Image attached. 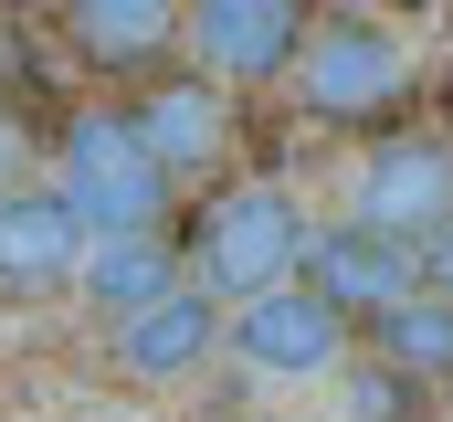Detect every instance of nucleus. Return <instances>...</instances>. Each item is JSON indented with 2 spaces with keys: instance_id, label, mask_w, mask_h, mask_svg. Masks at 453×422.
Masks as SVG:
<instances>
[{
  "instance_id": "6e6552de",
  "label": "nucleus",
  "mask_w": 453,
  "mask_h": 422,
  "mask_svg": "<svg viewBox=\"0 0 453 422\" xmlns=\"http://www.w3.org/2000/svg\"><path fill=\"white\" fill-rule=\"evenodd\" d=\"M85 254H96V232H85V211L64 201L53 180L32 191H0V296H64L74 275H85Z\"/></svg>"
},
{
  "instance_id": "9b49d317",
  "label": "nucleus",
  "mask_w": 453,
  "mask_h": 422,
  "mask_svg": "<svg viewBox=\"0 0 453 422\" xmlns=\"http://www.w3.org/2000/svg\"><path fill=\"white\" fill-rule=\"evenodd\" d=\"M53 21H64L74 64H96V74H169L190 0H64Z\"/></svg>"
},
{
  "instance_id": "39448f33",
  "label": "nucleus",
  "mask_w": 453,
  "mask_h": 422,
  "mask_svg": "<svg viewBox=\"0 0 453 422\" xmlns=\"http://www.w3.org/2000/svg\"><path fill=\"white\" fill-rule=\"evenodd\" d=\"M232 359H242L253 380H338V370H358V316H338L306 275H296V285L232 307Z\"/></svg>"
},
{
  "instance_id": "f03ea898",
  "label": "nucleus",
  "mask_w": 453,
  "mask_h": 422,
  "mask_svg": "<svg viewBox=\"0 0 453 422\" xmlns=\"http://www.w3.org/2000/svg\"><path fill=\"white\" fill-rule=\"evenodd\" d=\"M53 191L85 211V232H158L180 180L158 169V148L137 137L127 106H74L53 137Z\"/></svg>"
},
{
  "instance_id": "20e7f679",
  "label": "nucleus",
  "mask_w": 453,
  "mask_h": 422,
  "mask_svg": "<svg viewBox=\"0 0 453 422\" xmlns=\"http://www.w3.org/2000/svg\"><path fill=\"white\" fill-rule=\"evenodd\" d=\"M306 32H317V0H190L180 53L190 74H211L232 96H264V85H296Z\"/></svg>"
},
{
  "instance_id": "f8f14e48",
  "label": "nucleus",
  "mask_w": 453,
  "mask_h": 422,
  "mask_svg": "<svg viewBox=\"0 0 453 422\" xmlns=\"http://www.w3.org/2000/svg\"><path fill=\"white\" fill-rule=\"evenodd\" d=\"M190 285V254L169 243V232H96V254H85V275H74V296H96L116 316H137V307H158V296H180Z\"/></svg>"
},
{
  "instance_id": "7ed1b4c3",
  "label": "nucleus",
  "mask_w": 453,
  "mask_h": 422,
  "mask_svg": "<svg viewBox=\"0 0 453 422\" xmlns=\"http://www.w3.org/2000/svg\"><path fill=\"white\" fill-rule=\"evenodd\" d=\"M411 43L390 32V21H369V11H327L317 32H306V64H296V116L306 127H390L401 106H411Z\"/></svg>"
},
{
  "instance_id": "9d476101",
  "label": "nucleus",
  "mask_w": 453,
  "mask_h": 422,
  "mask_svg": "<svg viewBox=\"0 0 453 422\" xmlns=\"http://www.w3.org/2000/svg\"><path fill=\"white\" fill-rule=\"evenodd\" d=\"M127 116H137V137L158 148L169 180H222V159H232V85H211V74H158Z\"/></svg>"
},
{
  "instance_id": "0eeeda50",
  "label": "nucleus",
  "mask_w": 453,
  "mask_h": 422,
  "mask_svg": "<svg viewBox=\"0 0 453 422\" xmlns=\"http://www.w3.org/2000/svg\"><path fill=\"white\" fill-rule=\"evenodd\" d=\"M222 348H232V307L211 285H180V296H158V307H137V316L106 327V359H116L127 391H169V380H190Z\"/></svg>"
},
{
  "instance_id": "ddd939ff",
  "label": "nucleus",
  "mask_w": 453,
  "mask_h": 422,
  "mask_svg": "<svg viewBox=\"0 0 453 422\" xmlns=\"http://www.w3.org/2000/svg\"><path fill=\"white\" fill-rule=\"evenodd\" d=\"M369 359H380V370H401V380H422V391L453 380V296L422 285V296H401L390 316H369Z\"/></svg>"
},
{
  "instance_id": "4468645a",
  "label": "nucleus",
  "mask_w": 453,
  "mask_h": 422,
  "mask_svg": "<svg viewBox=\"0 0 453 422\" xmlns=\"http://www.w3.org/2000/svg\"><path fill=\"white\" fill-rule=\"evenodd\" d=\"M21 180H32V127L0 106V191H21Z\"/></svg>"
},
{
  "instance_id": "423d86ee",
  "label": "nucleus",
  "mask_w": 453,
  "mask_h": 422,
  "mask_svg": "<svg viewBox=\"0 0 453 422\" xmlns=\"http://www.w3.org/2000/svg\"><path fill=\"white\" fill-rule=\"evenodd\" d=\"M348 222H369V232H390V243L422 254L453 222V148L422 137V127H380L369 159H358V180H348Z\"/></svg>"
},
{
  "instance_id": "2eb2a0df",
  "label": "nucleus",
  "mask_w": 453,
  "mask_h": 422,
  "mask_svg": "<svg viewBox=\"0 0 453 422\" xmlns=\"http://www.w3.org/2000/svg\"><path fill=\"white\" fill-rule=\"evenodd\" d=\"M422 285H433V296H453V222L422 243Z\"/></svg>"
},
{
  "instance_id": "1a4fd4ad",
  "label": "nucleus",
  "mask_w": 453,
  "mask_h": 422,
  "mask_svg": "<svg viewBox=\"0 0 453 422\" xmlns=\"http://www.w3.org/2000/svg\"><path fill=\"white\" fill-rule=\"evenodd\" d=\"M306 285H317L338 316H358V338H369V316H390L401 296H422V254L390 243V232H369V222H317Z\"/></svg>"
},
{
  "instance_id": "f257e3e1",
  "label": "nucleus",
  "mask_w": 453,
  "mask_h": 422,
  "mask_svg": "<svg viewBox=\"0 0 453 422\" xmlns=\"http://www.w3.org/2000/svg\"><path fill=\"white\" fill-rule=\"evenodd\" d=\"M190 285H211L222 307H253V296H274V285H296L306 275V254H317V222L296 211L285 180H211L201 211H190Z\"/></svg>"
}]
</instances>
